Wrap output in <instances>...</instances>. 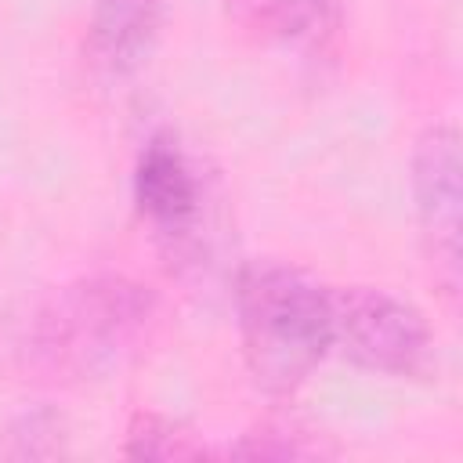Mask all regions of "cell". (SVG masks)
I'll list each match as a JSON object with an SVG mask.
<instances>
[{"instance_id":"cell-1","label":"cell","mask_w":463,"mask_h":463,"mask_svg":"<svg viewBox=\"0 0 463 463\" xmlns=\"http://www.w3.org/2000/svg\"><path fill=\"white\" fill-rule=\"evenodd\" d=\"M159 297L127 275H90L51 293L29 322V362L51 380H105L156 336Z\"/></svg>"},{"instance_id":"cell-2","label":"cell","mask_w":463,"mask_h":463,"mask_svg":"<svg viewBox=\"0 0 463 463\" xmlns=\"http://www.w3.org/2000/svg\"><path fill=\"white\" fill-rule=\"evenodd\" d=\"M235 326L250 380L289 398L333 351V286L286 260H246L235 275Z\"/></svg>"},{"instance_id":"cell-3","label":"cell","mask_w":463,"mask_h":463,"mask_svg":"<svg viewBox=\"0 0 463 463\" xmlns=\"http://www.w3.org/2000/svg\"><path fill=\"white\" fill-rule=\"evenodd\" d=\"M333 347L347 362L383 376H420L430 362L434 336L423 311L391 289H333Z\"/></svg>"},{"instance_id":"cell-4","label":"cell","mask_w":463,"mask_h":463,"mask_svg":"<svg viewBox=\"0 0 463 463\" xmlns=\"http://www.w3.org/2000/svg\"><path fill=\"white\" fill-rule=\"evenodd\" d=\"M412 203L420 239L434 268V282L456 297L459 289V203H463V159L459 130L452 123H430L412 148Z\"/></svg>"},{"instance_id":"cell-5","label":"cell","mask_w":463,"mask_h":463,"mask_svg":"<svg viewBox=\"0 0 463 463\" xmlns=\"http://www.w3.org/2000/svg\"><path fill=\"white\" fill-rule=\"evenodd\" d=\"M130 192L137 213L166 250H188L199 242L206 221V181L174 130H156L141 145Z\"/></svg>"},{"instance_id":"cell-6","label":"cell","mask_w":463,"mask_h":463,"mask_svg":"<svg viewBox=\"0 0 463 463\" xmlns=\"http://www.w3.org/2000/svg\"><path fill=\"white\" fill-rule=\"evenodd\" d=\"M163 33V0H94L83 58L101 80L134 76Z\"/></svg>"},{"instance_id":"cell-7","label":"cell","mask_w":463,"mask_h":463,"mask_svg":"<svg viewBox=\"0 0 463 463\" xmlns=\"http://www.w3.org/2000/svg\"><path fill=\"white\" fill-rule=\"evenodd\" d=\"M123 456L130 459H203L210 449L177 420L163 412H134Z\"/></svg>"},{"instance_id":"cell-8","label":"cell","mask_w":463,"mask_h":463,"mask_svg":"<svg viewBox=\"0 0 463 463\" xmlns=\"http://www.w3.org/2000/svg\"><path fill=\"white\" fill-rule=\"evenodd\" d=\"M228 452L239 459H311V456H333L336 449L322 445V438L297 420H268L246 430Z\"/></svg>"},{"instance_id":"cell-9","label":"cell","mask_w":463,"mask_h":463,"mask_svg":"<svg viewBox=\"0 0 463 463\" xmlns=\"http://www.w3.org/2000/svg\"><path fill=\"white\" fill-rule=\"evenodd\" d=\"M257 18L282 40L315 43L336 25V0H264V7H257Z\"/></svg>"}]
</instances>
